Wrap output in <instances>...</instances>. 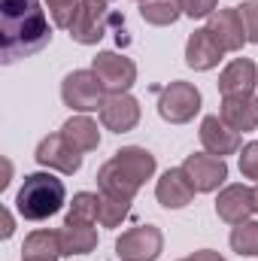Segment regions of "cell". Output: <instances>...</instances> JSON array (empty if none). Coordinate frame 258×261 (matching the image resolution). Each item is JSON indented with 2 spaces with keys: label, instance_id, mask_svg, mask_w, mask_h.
Listing matches in <instances>:
<instances>
[{
  "label": "cell",
  "instance_id": "cell-8",
  "mask_svg": "<svg viewBox=\"0 0 258 261\" xmlns=\"http://www.w3.org/2000/svg\"><path fill=\"white\" fill-rule=\"evenodd\" d=\"M91 70L100 76V82L110 94H125L137 82V64L125 55H116V52H100L91 61Z\"/></svg>",
  "mask_w": 258,
  "mask_h": 261
},
{
  "label": "cell",
  "instance_id": "cell-18",
  "mask_svg": "<svg viewBox=\"0 0 258 261\" xmlns=\"http://www.w3.org/2000/svg\"><path fill=\"white\" fill-rule=\"evenodd\" d=\"M222 46L216 43V37L210 34V28H197L189 43H186V64L192 70H213L222 61Z\"/></svg>",
  "mask_w": 258,
  "mask_h": 261
},
{
  "label": "cell",
  "instance_id": "cell-16",
  "mask_svg": "<svg viewBox=\"0 0 258 261\" xmlns=\"http://www.w3.org/2000/svg\"><path fill=\"white\" fill-rule=\"evenodd\" d=\"M155 195H158V203H161V206H167V210H183V206L192 203L194 186H192V179L186 176V170L176 167V170H167V173L158 179Z\"/></svg>",
  "mask_w": 258,
  "mask_h": 261
},
{
  "label": "cell",
  "instance_id": "cell-30",
  "mask_svg": "<svg viewBox=\"0 0 258 261\" xmlns=\"http://www.w3.org/2000/svg\"><path fill=\"white\" fill-rule=\"evenodd\" d=\"M183 261H225L219 252H213V249H200V252H194V255H189V258Z\"/></svg>",
  "mask_w": 258,
  "mask_h": 261
},
{
  "label": "cell",
  "instance_id": "cell-1",
  "mask_svg": "<svg viewBox=\"0 0 258 261\" xmlns=\"http://www.w3.org/2000/svg\"><path fill=\"white\" fill-rule=\"evenodd\" d=\"M52 40V28L40 0H0V43H3V64H15Z\"/></svg>",
  "mask_w": 258,
  "mask_h": 261
},
{
  "label": "cell",
  "instance_id": "cell-19",
  "mask_svg": "<svg viewBox=\"0 0 258 261\" xmlns=\"http://www.w3.org/2000/svg\"><path fill=\"white\" fill-rule=\"evenodd\" d=\"M94 222H70L67 219L61 228V246L64 255H88L97 249V231L91 228Z\"/></svg>",
  "mask_w": 258,
  "mask_h": 261
},
{
  "label": "cell",
  "instance_id": "cell-24",
  "mask_svg": "<svg viewBox=\"0 0 258 261\" xmlns=\"http://www.w3.org/2000/svg\"><path fill=\"white\" fill-rule=\"evenodd\" d=\"M231 249L240 255H258V222H240L231 231Z\"/></svg>",
  "mask_w": 258,
  "mask_h": 261
},
{
  "label": "cell",
  "instance_id": "cell-11",
  "mask_svg": "<svg viewBox=\"0 0 258 261\" xmlns=\"http://www.w3.org/2000/svg\"><path fill=\"white\" fill-rule=\"evenodd\" d=\"M210 34L216 37V43L225 49V52H240L246 40V28H243V18H240V9L228 6V9H216L207 21Z\"/></svg>",
  "mask_w": 258,
  "mask_h": 261
},
{
  "label": "cell",
  "instance_id": "cell-3",
  "mask_svg": "<svg viewBox=\"0 0 258 261\" xmlns=\"http://www.w3.org/2000/svg\"><path fill=\"white\" fill-rule=\"evenodd\" d=\"M64 182L52 173H31L24 176L18 197H15V206L18 213L28 219V222H43L49 216H55L61 206H64Z\"/></svg>",
  "mask_w": 258,
  "mask_h": 261
},
{
  "label": "cell",
  "instance_id": "cell-33",
  "mask_svg": "<svg viewBox=\"0 0 258 261\" xmlns=\"http://www.w3.org/2000/svg\"><path fill=\"white\" fill-rule=\"evenodd\" d=\"M137 3H143V0H137Z\"/></svg>",
  "mask_w": 258,
  "mask_h": 261
},
{
  "label": "cell",
  "instance_id": "cell-14",
  "mask_svg": "<svg viewBox=\"0 0 258 261\" xmlns=\"http://www.w3.org/2000/svg\"><path fill=\"white\" fill-rule=\"evenodd\" d=\"M200 143L210 155L225 158V155H234L240 149V134L234 128H228L219 116H207L200 122Z\"/></svg>",
  "mask_w": 258,
  "mask_h": 261
},
{
  "label": "cell",
  "instance_id": "cell-10",
  "mask_svg": "<svg viewBox=\"0 0 258 261\" xmlns=\"http://www.w3.org/2000/svg\"><path fill=\"white\" fill-rule=\"evenodd\" d=\"M34 158H37V164H43V167H49V170H61L67 176L82 167V155L67 143L64 134H49V137H43Z\"/></svg>",
  "mask_w": 258,
  "mask_h": 261
},
{
  "label": "cell",
  "instance_id": "cell-2",
  "mask_svg": "<svg viewBox=\"0 0 258 261\" xmlns=\"http://www.w3.org/2000/svg\"><path fill=\"white\" fill-rule=\"evenodd\" d=\"M155 173V155L149 149L140 146H128L119 149L100 170H97V186L104 195L125 197L134 200V195L140 192V186Z\"/></svg>",
  "mask_w": 258,
  "mask_h": 261
},
{
  "label": "cell",
  "instance_id": "cell-34",
  "mask_svg": "<svg viewBox=\"0 0 258 261\" xmlns=\"http://www.w3.org/2000/svg\"><path fill=\"white\" fill-rule=\"evenodd\" d=\"M107 3H110V0H107Z\"/></svg>",
  "mask_w": 258,
  "mask_h": 261
},
{
  "label": "cell",
  "instance_id": "cell-23",
  "mask_svg": "<svg viewBox=\"0 0 258 261\" xmlns=\"http://www.w3.org/2000/svg\"><path fill=\"white\" fill-rule=\"evenodd\" d=\"M131 210V200L125 197H113V195H104L100 192V203H97V222L104 225V228H116V225H122V219L128 216Z\"/></svg>",
  "mask_w": 258,
  "mask_h": 261
},
{
  "label": "cell",
  "instance_id": "cell-4",
  "mask_svg": "<svg viewBox=\"0 0 258 261\" xmlns=\"http://www.w3.org/2000/svg\"><path fill=\"white\" fill-rule=\"evenodd\" d=\"M61 97L70 110H79V113H91L97 107H104L107 100V88L100 82V76L94 70H73L61 82Z\"/></svg>",
  "mask_w": 258,
  "mask_h": 261
},
{
  "label": "cell",
  "instance_id": "cell-15",
  "mask_svg": "<svg viewBox=\"0 0 258 261\" xmlns=\"http://www.w3.org/2000/svg\"><path fill=\"white\" fill-rule=\"evenodd\" d=\"M219 119L234 128L237 134L243 130H255L258 128V97L252 94H237V97H222V110Z\"/></svg>",
  "mask_w": 258,
  "mask_h": 261
},
{
  "label": "cell",
  "instance_id": "cell-29",
  "mask_svg": "<svg viewBox=\"0 0 258 261\" xmlns=\"http://www.w3.org/2000/svg\"><path fill=\"white\" fill-rule=\"evenodd\" d=\"M179 3L189 18H210L219 6V0H179Z\"/></svg>",
  "mask_w": 258,
  "mask_h": 261
},
{
  "label": "cell",
  "instance_id": "cell-32",
  "mask_svg": "<svg viewBox=\"0 0 258 261\" xmlns=\"http://www.w3.org/2000/svg\"><path fill=\"white\" fill-rule=\"evenodd\" d=\"M252 200H255V213H258V186L252 189Z\"/></svg>",
  "mask_w": 258,
  "mask_h": 261
},
{
  "label": "cell",
  "instance_id": "cell-13",
  "mask_svg": "<svg viewBox=\"0 0 258 261\" xmlns=\"http://www.w3.org/2000/svg\"><path fill=\"white\" fill-rule=\"evenodd\" d=\"M216 213L219 219H225L228 225H240L255 213V200H252V189L246 186H228L216 197Z\"/></svg>",
  "mask_w": 258,
  "mask_h": 261
},
{
  "label": "cell",
  "instance_id": "cell-22",
  "mask_svg": "<svg viewBox=\"0 0 258 261\" xmlns=\"http://www.w3.org/2000/svg\"><path fill=\"white\" fill-rule=\"evenodd\" d=\"M140 15H143V21H149L155 28H164V24H173L183 15V3L179 0H143Z\"/></svg>",
  "mask_w": 258,
  "mask_h": 261
},
{
  "label": "cell",
  "instance_id": "cell-21",
  "mask_svg": "<svg viewBox=\"0 0 258 261\" xmlns=\"http://www.w3.org/2000/svg\"><path fill=\"white\" fill-rule=\"evenodd\" d=\"M61 134H64V140L79 152V155L94 152V149L100 146V130H97V125H94L88 116H73V119H67Z\"/></svg>",
  "mask_w": 258,
  "mask_h": 261
},
{
  "label": "cell",
  "instance_id": "cell-28",
  "mask_svg": "<svg viewBox=\"0 0 258 261\" xmlns=\"http://www.w3.org/2000/svg\"><path fill=\"white\" fill-rule=\"evenodd\" d=\"M240 173L246 179H258V143H246L240 152Z\"/></svg>",
  "mask_w": 258,
  "mask_h": 261
},
{
  "label": "cell",
  "instance_id": "cell-7",
  "mask_svg": "<svg viewBox=\"0 0 258 261\" xmlns=\"http://www.w3.org/2000/svg\"><path fill=\"white\" fill-rule=\"evenodd\" d=\"M164 237L155 225H137L116 240V255L122 261H155L161 255Z\"/></svg>",
  "mask_w": 258,
  "mask_h": 261
},
{
  "label": "cell",
  "instance_id": "cell-17",
  "mask_svg": "<svg viewBox=\"0 0 258 261\" xmlns=\"http://www.w3.org/2000/svg\"><path fill=\"white\" fill-rule=\"evenodd\" d=\"M258 85V70L249 58H234L219 76V91L222 97H237V94H252Z\"/></svg>",
  "mask_w": 258,
  "mask_h": 261
},
{
  "label": "cell",
  "instance_id": "cell-26",
  "mask_svg": "<svg viewBox=\"0 0 258 261\" xmlns=\"http://www.w3.org/2000/svg\"><path fill=\"white\" fill-rule=\"evenodd\" d=\"M46 6H49L52 21H55L58 28H67V31H70L73 15H76V9H79V0H46Z\"/></svg>",
  "mask_w": 258,
  "mask_h": 261
},
{
  "label": "cell",
  "instance_id": "cell-9",
  "mask_svg": "<svg viewBox=\"0 0 258 261\" xmlns=\"http://www.w3.org/2000/svg\"><path fill=\"white\" fill-rule=\"evenodd\" d=\"M183 170H186V176L192 179L194 192H216L225 179H228V164H225V158H219V155H200V152H194L186 158V164H183Z\"/></svg>",
  "mask_w": 258,
  "mask_h": 261
},
{
  "label": "cell",
  "instance_id": "cell-27",
  "mask_svg": "<svg viewBox=\"0 0 258 261\" xmlns=\"http://www.w3.org/2000/svg\"><path fill=\"white\" fill-rule=\"evenodd\" d=\"M240 9V18H243V28H246V40L249 43H258V0H249Z\"/></svg>",
  "mask_w": 258,
  "mask_h": 261
},
{
  "label": "cell",
  "instance_id": "cell-6",
  "mask_svg": "<svg viewBox=\"0 0 258 261\" xmlns=\"http://www.w3.org/2000/svg\"><path fill=\"white\" fill-rule=\"evenodd\" d=\"M107 21H110L107 0H79V9H76L73 24H70V37L82 46H94L104 40Z\"/></svg>",
  "mask_w": 258,
  "mask_h": 261
},
{
  "label": "cell",
  "instance_id": "cell-12",
  "mask_svg": "<svg viewBox=\"0 0 258 261\" xmlns=\"http://www.w3.org/2000/svg\"><path fill=\"white\" fill-rule=\"evenodd\" d=\"M100 122H104V128L113 130V134L134 130L137 122H140V103H137V97H131L128 91L125 94H107V100L100 107Z\"/></svg>",
  "mask_w": 258,
  "mask_h": 261
},
{
  "label": "cell",
  "instance_id": "cell-25",
  "mask_svg": "<svg viewBox=\"0 0 258 261\" xmlns=\"http://www.w3.org/2000/svg\"><path fill=\"white\" fill-rule=\"evenodd\" d=\"M97 203H100V195L79 192V195H73V203H70L67 219H70V222H94V219H97Z\"/></svg>",
  "mask_w": 258,
  "mask_h": 261
},
{
  "label": "cell",
  "instance_id": "cell-5",
  "mask_svg": "<svg viewBox=\"0 0 258 261\" xmlns=\"http://www.w3.org/2000/svg\"><path fill=\"white\" fill-rule=\"evenodd\" d=\"M197 110H200V91L194 88L192 82H183V79L170 82L161 91V97H158V113L170 125L192 122L194 116H197Z\"/></svg>",
  "mask_w": 258,
  "mask_h": 261
},
{
  "label": "cell",
  "instance_id": "cell-20",
  "mask_svg": "<svg viewBox=\"0 0 258 261\" xmlns=\"http://www.w3.org/2000/svg\"><path fill=\"white\" fill-rule=\"evenodd\" d=\"M61 255H64L61 231H34L21 246L24 261H58Z\"/></svg>",
  "mask_w": 258,
  "mask_h": 261
},
{
  "label": "cell",
  "instance_id": "cell-31",
  "mask_svg": "<svg viewBox=\"0 0 258 261\" xmlns=\"http://www.w3.org/2000/svg\"><path fill=\"white\" fill-rule=\"evenodd\" d=\"M12 231H15V228H12V216H9V210H3V240L12 237Z\"/></svg>",
  "mask_w": 258,
  "mask_h": 261
}]
</instances>
